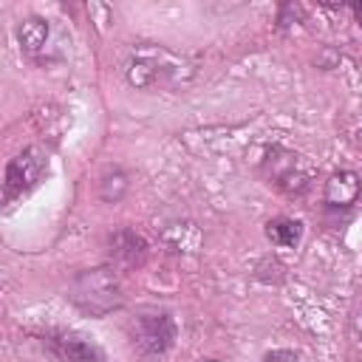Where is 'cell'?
Masks as SVG:
<instances>
[{"mask_svg": "<svg viewBox=\"0 0 362 362\" xmlns=\"http://www.w3.org/2000/svg\"><path fill=\"white\" fill-rule=\"evenodd\" d=\"M48 173V153L40 144L23 147L8 164H6V178H3V204H14L25 192H31L42 175Z\"/></svg>", "mask_w": 362, "mask_h": 362, "instance_id": "cell-4", "label": "cell"}, {"mask_svg": "<svg viewBox=\"0 0 362 362\" xmlns=\"http://www.w3.org/2000/svg\"><path fill=\"white\" fill-rule=\"evenodd\" d=\"M42 342L62 362H102L105 359L102 348L76 331H48L42 337Z\"/></svg>", "mask_w": 362, "mask_h": 362, "instance_id": "cell-6", "label": "cell"}, {"mask_svg": "<svg viewBox=\"0 0 362 362\" xmlns=\"http://www.w3.org/2000/svg\"><path fill=\"white\" fill-rule=\"evenodd\" d=\"M263 362H300V356L294 351H272L263 356Z\"/></svg>", "mask_w": 362, "mask_h": 362, "instance_id": "cell-12", "label": "cell"}, {"mask_svg": "<svg viewBox=\"0 0 362 362\" xmlns=\"http://www.w3.org/2000/svg\"><path fill=\"white\" fill-rule=\"evenodd\" d=\"M107 252H110V263H113V269H119V272H133V269H139L144 260H147V252H150V246H147V240L136 232V229H116V232H110V238H107Z\"/></svg>", "mask_w": 362, "mask_h": 362, "instance_id": "cell-7", "label": "cell"}, {"mask_svg": "<svg viewBox=\"0 0 362 362\" xmlns=\"http://www.w3.org/2000/svg\"><path fill=\"white\" fill-rule=\"evenodd\" d=\"M359 192H362L359 175L351 173V170H339V173H334V175L325 181L322 201H325L331 209H345V206H354V204L359 201Z\"/></svg>", "mask_w": 362, "mask_h": 362, "instance_id": "cell-8", "label": "cell"}, {"mask_svg": "<svg viewBox=\"0 0 362 362\" xmlns=\"http://www.w3.org/2000/svg\"><path fill=\"white\" fill-rule=\"evenodd\" d=\"M263 173L269 184H274L286 195H303L311 187L314 167L305 156L286 150V147H272L263 158Z\"/></svg>", "mask_w": 362, "mask_h": 362, "instance_id": "cell-3", "label": "cell"}, {"mask_svg": "<svg viewBox=\"0 0 362 362\" xmlns=\"http://www.w3.org/2000/svg\"><path fill=\"white\" fill-rule=\"evenodd\" d=\"M124 76L133 88H175L195 76V62L156 42H139L124 59Z\"/></svg>", "mask_w": 362, "mask_h": 362, "instance_id": "cell-1", "label": "cell"}, {"mask_svg": "<svg viewBox=\"0 0 362 362\" xmlns=\"http://www.w3.org/2000/svg\"><path fill=\"white\" fill-rule=\"evenodd\" d=\"M124 189H127V175L122 170H113V173L102 175V181H99V195L110 204H116L124 195Z\"/></svg>", "mask_w": 362, "mask_h": 362, "instance_id": "cell-11", "label": "cell"}, {"mask_svg": "<svg viewBox=\"0 0 362 362\" xmlns=\"http://www.w3.org/2000/svg\"><path fill=\"white\" fill-rule=\"evenodd\" d=\"M127 331H130L133 345L147 356H161L175 342V320L167 311H156V308L153 311H139L130 320Z\"/></svg>", "mask_w": 362, "mask_h": 362, "instance_id": "cell-5", "label": "cell"}, {"mask_svg": "<svg viewBox=\"0 0 362 362\" xmlns=\"http://www.w3.org/2000/svg\"><path fill=\"white\" fill-rule=\"evenodd\" d=\"M68 300L82 314H90V317H105V314L122 308L124 288H122L119 269H113V266H96V269L79 272L68 283Z\"/></svg>", "mask_w": 362, "mask_h": 362, "instance_id": "cell-2", "label": "cell"}, {"mask_svg": "<svg viewBox=\"0 0 362 362\" xmlns=\"http://www.w3.org/2000/svg\"><path fill=\"white\" fill-rule=\"evenodd\" d=\"M48 40H51V25H48V20L31 14V17H25V20L17 23V42H20V48H23L28 57L45 54Z\"/></svg>", "mask_w": 362, "mask_h": 362, "instance_id": "cell-9", "label": "cell"}, {"mask_svg": "<svg viewBox=\"0 0 362 362\" xmlns=\"http://www.w3.org/2000/svg\"><path fill=\"white\" fill-rule=\"evenodd\" d=\"M204 362H218V359H204Z\"/></svg>", "mask_w": 362, "mask_h": 362, "instance_id": "cell-14", "label": "cell"}, {"mask_svg": "<svg viewBox=\"0 0 362 362\" xmlns=\"http://www.w3.org/2000/svg\"><path fill=\"white\" fill-rule=\"evenodd\" d=\"M354 11H356V17H359V23H362V6H354Z\"/></svg>", "mask_w": 362, "mask_h": 362, "instance_id": "cell-13", "label": "cell"}, {"mask_svg": "<svg viewBox=\"0 0 362 362\" xmlns=\"http://www.w3.org/2000/svg\"><path fill=\"white\" fill-rule=\"evenodd\" d=\"M266 238H269L274 246L294 249V246L300 243V238H303V223H300L297 218H286V215L272 218V221L266 223Z\"/></svg>", "mask_w": 362, "mask_h": 362, "instance_id": "cell-10", "label": "cell"}]
</instances>
